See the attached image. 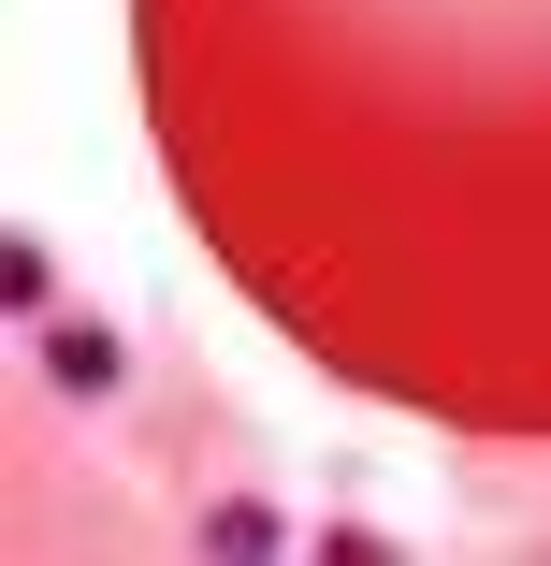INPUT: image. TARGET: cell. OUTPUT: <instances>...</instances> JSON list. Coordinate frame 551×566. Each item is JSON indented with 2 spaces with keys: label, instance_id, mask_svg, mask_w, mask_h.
<instances>
[{
  "label": "cell",
  "instance_id": "obj_1",
  "mask_svg": "<svg viewBox=\"0 0 551 566\" xmlns=\"http://www.w3.org/2000/svg\"><path fill=\"white\" fill-rule=\"evenodd\" d=\"M44 378L59 392H117L131 378V334L117 319H44Z\"/></svg>",
  "mask_w": 551,
  "mask_h": 566
},
{
  "label": "cell",
  "instance_id": "obj_2",
  "mask_svg": "<svg viewBox=\"0 0 551 566\" xmlns=\"http://www.w3.org/2000/svg\"><path fill=\"white\" fill-rule=\"evenodd\" d=\"M0 305H15V319H59V262L15 233V248H0Z\"/></svg>",
  "mask_w": 551,
  "mask_h": 566
},
{
  "label": "cell",
  "instance_id": "obj_3",
  "mask_svg": "<svg viewBox=\"0 0 551 566\" xmlns=\"http://www.w3.org/2000/svg\"><path fill=\"white\" fill-rule=\"evenodd\" d=\"M203 552H290V523L262 494H233V509H203Z\"/></svg>",
  "mask_w": 551,
  "mask_h": 566
}]
</instances>
